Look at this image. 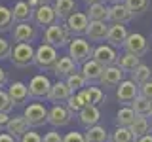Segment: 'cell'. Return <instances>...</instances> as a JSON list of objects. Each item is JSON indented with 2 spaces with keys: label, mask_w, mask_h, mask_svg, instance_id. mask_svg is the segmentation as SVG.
<instances>
[{
  "label": "cell",
  "mask_w": 152,
  "mask_h": 142,
  "mask_svg": "<svg viewBox=\"0 0 152 142\" xmlns=\"http://www.w3.org/2000/svg\"><path fill=\"white\" fill-rule=\"evenodd\" d=\"M127 28L126 25H108V32H107V42L110 47H124V42L127 38Z\"/></svg>",
  "instance_id": "cell-15"
},
{
  "label": "cell",
  "mask_w": 152,
  "mask_h": 142,
  "mask_svg": "<svg viewBox=\"0 0 152 142\" xmlns=\"http://www.w3.org/2000/svg\"><path fill=\"white\" fill-rule=\"evenodd\" d=\"M139 95L145 97V99H148V101H152V82H146V83L139 85Z\"/></svg>",
  "instance_id": "cell-43"
},
{
  "label": "cell",
  "mask_w": 152,
  "mask_h": 142,
  "mask_svg": "<svg viewBox=\"0 0 152 142\" xmlns=\"http://www.w3.org/2000/svg\"><path fill=\"white\" fill-rule=\"evenodd\" d=\"M28 8H31V9H36L38 6H40V2H38V0H28Z\"/></svg>",
  "instance_id": "cell-49"
},
{
  "label": "cell",
  "mask_w": 152,
  "mask_h": 142,
  "mask_svg": "<svg viewBox=\"0 0 152 142\" xmlns=\"http://www.w3.org/2000/svg\"><path fill=\"white\" fill-rule=\"evenodd\" d=\"M36 36H38L36 27H32L31 23H17L12 28V38L17 44H31Z\"/></svg>",
  "instance_id": "cell-10"
},
{
  "label": "cell",
  "mask_w": 152,
  "mask_h": 142,
  "mask_svg": "<svg viewBox=\"0 0 152 142\" xmlns=\"http://www.w3.org/2000/svg\"><path fill=\"white\" fill-rule=\"evenodd\" d=\"M148 40H146L142 34H139V32H131V34H127L126 42H124V49H126V53H131L135 57H141L148 53Z\"/></svg>",
  "instance_id": "cell-6"
},
{
  "label": "cell",
  "mask_w": 152,
  "mask_h": 142,
  "mask_svg": "<svg viewBox=\"0 0 152 142\" xmlns=\"http://www.w3.org/2000/svg\"><path fill=\"white\" fill-rule=\"evenodd\" d=\"M131 82L137 83V85H142V83H146V82H152V68L141 63L131 72Z\"/></svg>",
  "instance_id": "cell-29"
},
{
  "label": "cell",
  "mask_w": 152,
  "mask_h": 142,
  "mask_svg": "<svg viewBox=\"0 0 152 142\" xmlns=\"http://www.w3.org/2000/svg\"><path fill=\"white\" fill-rule=\"evenodd\" d=\"M0 133H2V129H0Z\"/></svg>",
  "instance_id": "cell-54"
},
{
  "label": "cell",
  "mask_w": 152,
  "mask_h": 142,
  "mask_svg": "<svg viewBox=\"0 0 152 142\" xmlns=\"http://www.w3.org/2000/svg\"><path fill=\"white\" fill-rule=\"evenodd\" d=\"M69 42H70V32H69V28L65 25H61L59 21L53 23V25H50L44 30V44L55 47V49L69 46Z\"/></svg>",
  "instance_id": "cell-1"
},
{
  "label": "cell",
  "mask_w": 152,
  "mask_h": 142,
  "mask_svg": "<svg viewBox=\"0 0 152 142\" xmlns=\"http://www.w3.org/2000/svg\"><path fill=\"white\" fill-rule=\"evenodd\" d=\"M51 72H53L57 78H65L66 80L70 74L76 72V64H74V61L70 59L69 55H66V57H59L57 63L53 64V68H51Z\"/></svg>",
  "instance_id": "cell-22"
},
{
  "label": "cell",
  "mask_w": 152,
  "mask_h": 142,
  "mask_svg": "<svg viewBox=\"0 0 152 142\" xmlns=\"http://www.w3.org/2000/svg\"><path fill=\"white\" fill-rule=\"evenodd\" d=\"M126 8L129 9V13L133 17L135 15H142L148 9V0H124Z\"/></svg>",
  "instance_id": "cell-35"
},
{
  "label": "cell",
  "mask_w": 152,
  "mask_h": 142,
  "mask_svg": "<svg viewBox=\"0 0 152 142\" xmlns=\"http://www.w3.org/2000/svg\"><path fill=\"white\" fill-rule=\"evenodd\" d=\"M10 114H4V112H0V129H4V127H6V123L10 121Z\"/></svg>",
  "instance_id": "cell-45"
},
{
  "label": "cell",
  "mask_w": 152,
  "mask_h": 142,
  "mask_svg": "<svg viewBox=\"0 0 152 142\" xmlns=\"http://www.w3.org/2000/svg\"><path fill=\"white\" fill-rule=\"evenodd\" d=\"M139 97V85L133 83L131 80H122L120 85L116 89V99L122 104H131L135 99Z\"/></svg>",
  "instance_id": "cell-11"
},
{
  "label": "cell",
  "mask_w": 152,
  "mask_h": 142,
  "mask_svg": "<svg viewBox=\"0 0 152 142\" xmlns=\"http://www.w3.org/2000/svg\"><path fill=\"white\" fill-rule=\"evenodd\" d=\"M0 142H17V138H13L8 133H0Z\"/></svg>",
  "instance_id": "cell-46"
},
{
  "label": "cell",
  "mask_w": 152,
  "mask_h": 142,
  "mask_svg": "<svg viewBox=\"0 0 152 142\" xmlns=\"http://www.w3.org/2000/svg\"><path fill=\"white\" fill-rule=\"evenodd\" d=\"M86 2L89 6V4H104V0H86Z\"/></svg>",
  "instance_id": "cell-50"
},
{
  "label": "cell",
  "mask_w": 152,
  "mask_h": 142,
  "mask_svg": "<svg viewBox=\"0 0 152 142\" xmlns=\"http://www.w3.org/2000/svg\"><path fill=\"white\" fill-rule=\"evenodd\" d=\"M12 110H13V102L10 101V97H8V91L0 89V112H4V114H10Z\"/></svg>",
  "instance_id": "cell-39"
},
{
  "label": "cell",
  "mask_w": 152,
  "mask_h": 142,
  "mask_svg": "<svg viewBox=\"0 0 152 142\" xmlns=\"http://www.w3.org/2000/svg\"><path fill=\"white\" fill-rule=\"evenodd\" d=\"M129 106H131V110L135 112V116L148 117L150 116V108H152V101H148V99H145V97H141V95H139V97H137Z\"/></svg>",
  "instance_id": "cell-30"
},
{
  "label": "cell",
  "mask_w": 152,
  "mask_h": 142,
  "mask_svg": "<svg viewBox=\"0 0 152 142\" xmlns=\"http://www.w3.org/2000/svg\"><path fill=\"white\" fill-rule=\"evenodd\" d=\"M70 95H72V93H70L69 87H66L65 80H57L55 83H51L50 93H48V99H50L51 102H55V104H61V102H66V101H69Z\"/></svg>",
  "instance_id": "cell-18"
},
{
  "label": "cell",
  "mask_w": 152,
  "mask_h": 142,
  "mask_svg": "<svg viewBox=\"0 0 152 142\" xmlns=\"http://www.w3.org/2000/svg\"><path fill=\"white\" fill-rule=\"evenodd\" d=\"M8 97L10 101L13 102V106H19V104H25L28 101V89L23 82H13L8 87Z\"/></svg>",
  "instance_id": "cell-21"
},
{
  "label": "cell",
  "mask_w": 152,
  "mask_h": 142,
  "mask_svg": "<svg viewBox=\"0 0 152 142\" xmlns=\"http://www.w3.org/2000/svg\"><path fill=\"white\" fill-rule=\"evenodd\" d=\"M107 19L108 21H112V25H126V23H129L133 15L129 13V9L126 8V4H112L110 8H108L107 12Z\"/></svg>",
  "instance_id": "cell-13"
},
{
  "label": "cell",
  "mask_w": 152,
  "mask_h": 142,
  "mask_svg": "<svg viewBox=\"0 0 152 142\" xmlns=\"http://www.w3.org/2000/svg\"><path fill=\"white\" fill-rule=\"evenodd\" d=\"M23 117L28 123V127H42L44 123H48V108L42 102H31L28 106H25Z\"/></svg>",
  "instance_id": "cell-5"
},
{
  "label": "cell",
  "mask_w": 152,
  "mask_h": 142,
  "mask_svg": "<svg viewBox=\"0 0 152 142\" xmlns=\"http://www.w3.org/2000/svg\"><path fill=\"white\" fill-rule=\"evenodd\" d=\"M135 142H152V133H146V135L139 136V138H135Z\"/></svg>",
  "instance_id": "cell-48"
},
{
  "label": "cell",
  "mask_w": 152,
  "mask_h": 142,
  "mask_svg": "<svg viewBox=\"0 0 152 142\" xmlns=\"http://www.w3.org/2000/svg\"><path fill=\"white\" fill-rule=\"evenodd\" d=\"M91 59L95 61V63H99L103 68H107V66L116 64L118 53H116V49H114V47H110L108 44H99L97 47H93Z\"/></svg>",
  "instance_id": "cell-9"
},
{
  "label": "cell",
  "mask_w": 152,
  "mask_h": 142,
  "mask_svg": "<svg viewBox=\"0 0 152 142\" xmlns=\"http://www.w3.org/2000/svg\"><path fill=\"white\" fill-rule=\"evenodd\" d=\"M135 112L131 110V106H122L116 114V127H129L135 121Z\"/></svg>",
  "instance_id": "cell-33"
},
{
  "label": "cell",
  "mask_w": 152,
  "mask_h": 142,
  "mask_svg": "<svg viewBox=\"0 0 152 142\" xmlns=\"http://www.w3.org/2000/svg\"><path fill=\"white\" fill-rule=\"evenodd\" d=\"M82 95V99L86 101V104H93V106H97L99 102H103L104 99V93L101 87H93V85H89V87H84L82 91H78Z\"/></svg>",
  "instance_id": "cell-27"
},
{
  "label": "cell",
  "mask_w": 152,
  "mask_h": 142,
  "mask_svg": "<svg viewBox=\"0 0 152 142\" xmlns=\"http://www.w3.org/2000/svg\"><path fill=\"white\" fill-rule=\"evenodd\" d=\"M122 80H124V72L116 64H112V66H107V68L103 70L99 83H101L103 87H118Z\"/></svg>",
  "instance_id": "cell-17"
},
{
  "label": "cell",
  "mask_w": 152,
  "mask_h": 142,
  "mask_svg": "<svg viewBox=\"0 0 152 142\" xmlns=\"http://www.w3.org/2000/svg\"><path fill=\"white\" fill-rule=\"evenodd\" d=\"M10 51H12V44L6 38H0V61L10 59Z\"/></svg>",
  "instance_id": "cell-41"
},
{
  "label": "cell",
  "mask_w": 152,
  "mask_h": 142,
  "mask_svg": "<svg viewBox=\"0 0 152 142\" xmlns=\"http://www.w3.org/2000/svg\"><path fill=\"white\" fill-rule=\"evenodd\" d=\"M103 70H104V68H103L99 63H95L93 59H89V61H86V63L82 64V70H80V74L84 76L86 82L95 83V82H99V80H101Z\"/></svg>",
  "instance_id": "cell-23"
},
{
  "label": "cell",
  "mask_w": 152,
  "mask_h": 142,
  "mask_svg": "<svg viewBox=\"0 0 152 142\" xmlns=\"http://www.w3.org/2000/svg\"><path fill=\"white\" fill-rule=\"evenodd\" d=\"M42 142H63V136L59 135L57 131H50L42 136Z\"/></svg>",
  "instance_id": "cell-44"
},
{
  "label": "cell",
  "mask_w": 152,
  "mask_h": 142,
  "mask_svg": "<svg viewBox=\"0 0 152 142\" xmlns=\"http://www.w3.org/2000/svg\"><path fill=\"white\" fill-rule=\"evenodd\" d=\"M40 4H50V2H53V0H38Z\"/></svg>",
  "instance_id": "cell-51"
},
{
  "label": "cell",
  "mask_w": 152,
  "mask_h": 142,
  "mask_svg": "<svg viewBox=\"0 0 152 142\" xmlns=\"http://www.w3.org/2000/svg\"><path fill=\"white\" fill-rule=\"evenodd\" d=\"M88 17H86V13L82 12H74L72 15H70L69 19L65 21V27L69 28V32L70 34H76V36H80V34H84L86 32V28H88Z\"/></svg>",
  "instance_id": "cell-16"
},
{
  "label": "cell",
  "mask_w": 152,
  "mask_h": 142,
  "mask_svg": "<svg viewBox=\"0 0 152 142\" xmlns=\"http://www.w3.org/2000/svg\"><path fill=\"white\" fill-rule=\"evenodd\" d=\"M51 82L50 78L44 74H38L28 82L27 89H28V97L31 99H48V93H50Z\"/></svg>",
  "instance_id": "cell-8"
},
{
  "label": "cell",
  "mask_w": 152,
  "mask_h": 142,
  "mask_svg": "<svg viewBox=\"0 0 152 142\" xmlns=\"http://www.w3.org/2000/svg\"><path fill=\"white\" fill-rule=\"evenodd\" d=\"M65 106L69 108L72 114H78L86 106V101L82 99V95H80V93H74V95H70V97H69V101H66Z\"/></svg>",
  "instance_id": "cell-38"
},
{
  "label": "cell",
  "mask_w": 152,
  "mask_h": 142,
  "mask_svg": "<svg viewBox=\"0 0 152 142\" xmlns=\"http://www.w3.org/2000/svg\"><path fill=\"white\" fill-rule=\"evenodd\" d=\"M17 142H42V135L36 131H27L23 136H19Z\"/></svg>",
  "instance_id": "cell-40"
},
{
  "label": "cell",
  "mask_w": 152,
  "mask_h": 142,
  "mask_svg": "<svg viewBox=\"0 0 152 142\" xmlns=\"http://www.w3.org/2000/svg\"><path fill=\"white\" fill-rule=\"evenodd\" d=\"M4 129H6V133L12 135L13 138H19V136H23L28 131V123L25 121L23 116H13V117H10V121L6 123Z\"/></svg>",
  "instance_id": "cell-24"
},
{
  "label": "cell",
  "mask_w": 152,
  "mask_h": 142,
  "mask_svg": "<svg viewBox=\"0 0 152 142\" xmlns=\"http://www.w3.org/2000/svg\"><path fill=\"white\" fill-rule=\"evenodd\" d=\"M108 140L110 142H135L131 131L127 127H116L112 135H108Z\"/></svg>",
  "instance_id": "cell-36"
},
{
  "label": "cell",
  "mask_w": 152,
  "mask_h": 142,
  "mask_svg": "<svg viewBox=\"0 0 152 142\" xmlns=\"http://www.w3.org/2000/svg\"><path fill=\"white\" fill-rule=\"evenodd\" d=\"M6 83H8V72L4 68H0V87H4Z\"/></svg>",
  "instance_id": "cell-47"
},
{
  "label": "cell",
  "mask_w": 152,
  "mask_h": 142,
  "mask_svg": "<svg viewBox=\"0 0 152 142\" xmlns=\"http://www.w3.org/2000/svg\"><path fill=\"white\" fill-rule=\"evenodd\" d=\"M10 59H12L13 66H17V68H27V66H31L32 61H34V47L31 44H15V46H12Z\"/></svg>",
  "instance_id": "cell-4"
},
{
  "label": "cell",
  "mask_w": 152,
  "mask_h": 142,
  "mask_svg": "<svg viewBox=\"0 0 152 142\" xmlns=\"http://www.w3.org/2000/svg\"><path fill=\"white\" fill-rule=\"evenodd\" d=\"M63 142H86V140H84V135H82V133L70 131V133H66V135L63 136Z\"/></svg>",
  "instance_id": "cell-42"
},
{
  "label": "cell",
  "mask_w": 152,
  "mask_h": 142,
  "mask_svg": "<svg viewBox=\"0 0 152 142\" xmlns=\"http://www.w3.org/2000/svg\"><path fill=\"white\" fill-rule=\"evenodd\" d=\"M107 12L108 8L104 4H89L86 17H88V21H107Z\"/></svg>",
  "instance_id": "cell-32"
},
{
  "label": "cell",
  "mask_w": 152,
  "mask_h": 142,
  "mask_svg": "<svg viewBox=\"0 0 152 142\" xmlns=\"http://www.w3.org/2000/svg\"><path fill=\"white\" fill-rule=\"evenodd\" d=\"M150 117H152V108H150Z\"/></svg>",
  "instance_id": "cell-53"
},
{
  "label": "cell",
  "mask_w": 152,
  "mask_h": 142,
  "mask_svg": "<svg viewBox=\"0 0 152 142\" xmlns=\"http://www.w3.org/2000/svg\"><path fill=\"white\" fill-rule=\"evenodd\" d=\"M78 120L86 129L93 127V125H99V121H101V110L97 106H93V104H86L82 110L78 112Z\"/></svg>",
  "instance_id": "cell-14"
},
{
  "label": "cell",
  "mask_w": 152,
  "mask_h": 142,
  "mask_svg": "<svg viewBox=\"0 0 152 142\" xmlns=\"http://www.w3.org/2000/svg\"><path fill=\"white\" fill-rule=\"evenodd\" d=\"M57 59H59V55H57L55 47H51L48 44H42V46H38L34 49V61H32V64H36L38 70L46 72V70L53 68V64L57 63Z\"/></svg>",
  "instance_id": "cell-2"
},
{
  "label": "cell",
  "mask_w": 152,
  "mask_h": 142,
  "mask_svg": "<svg viewBox=\"0 0 152 142\" xmlns=\"http://www.w3.org/2000/svg\"><path fill=\"white\" fill-rule=\"evenodd\" d=\"M51 8H53L57 21H66L76 12V2L74 0H53Z\"/></svg>",
  "instance_id": "cell-20"
},
{
  "label": "cell",
  "mask_w": 152,
  "mask_h": 142,
  "mask_svg": "<svg viewBox=\"0 0 152 142\" xmlns=\"http://www.w3.org/2000/svg\"><path fill=\"white\" fill-rule=\"evenodd\" d=\"M86 142H108V131L103 125H93L88 127V131L84 133Z\"/></svg>",
  "instance_id": "cell-28"
},
{
  "label": "cell",
  "mask_w": 152,
  "mask_h": 142,
  "mask_svg": "<svg viewBox=\"0 0 152 142\" xmlns=\"http://www.w3.org/2000/svg\"><path fill=\"white\" fill-rule=\"evenodd\" d=\"M65 83H66V87L70 89V93H72V95H74V93H78V91H82L84 87H88V82L84 80V76L80 74L78 70H76L74 74H70L69 78L65 80Z\"/></svg>",
  "instance_id": "cell-34"
},
{
  "label": "cell",
  "mask_w": 152,
  "mask_h": 142,
  "mask_svg": "<svg viewBox=\"0 0 152 142\" xmlns=\"http://www.w3.org/2000/svg\"><path fill=\"white\" fill-rule=\"evenodd\" d=\"M139 64H141V59H139V57H135V55H131V53H124V55H120L116 59V66L122 70L124 74H126V72L131 74Z\"/></svg>",
  "instance_id": "cell-26"
},
{
  "label": "cell",
  "mask_w": 152,
  "mask_h": 142,
  "mask_svg": "<svg viewBox=\"0 0 152 142\" xmlns=\"http://www.w3.org/2000/svg\"><path fill=\"white\" fill-rule=\"evenodd\" d=\"M12 17H13V23H28L32 19V9L28 8L27 2L19 0L15 6L12 8Z\"/></svg>",
  "instance_id": "cell-25"
},
{
  "label": "cell",
  "mask_w": 152,
  "mask_h": 142,
  "mask_svg": "<svg viewBox=\"0 0 152 142\" xmlns=\"http://www.w3.org/2000/svg\"><path fill=\"white\" fill-rule=\"evenodd\" d=\"M32 19H34V23L38 27H50L57 23V17L53 13V8L50 6V4H40L36 9H32Z\"/></svg>",
  "instance_id": "cell-12"
},
{
  "label": "cell",
  "mask_w": 152,
  "mask_h": 142,
  "mask_svg": "<svg viewBox=\"0 0 152 142\" xmlns=\"http://www.w3.org/2000/svg\"><path fill=\"white\" fill-rule=\"evenodd\" d=\"M127 129L131 131V135H133V138H139V136L142 135H146V133L150 131V121H148V117H141V116H137L135 117V121L131 123Z\"/></svg>",
  "instance_id": "cell-31"
},
{
  "label": "cell",
  "mask_w": 152,
  "mask_h": 142,
  "mask_svg": "<svg viewBox=\"0 0 152 142\" xmlns=\"http://www.w3.org/2000/svg\"><path fill=\"white\" fill-rule=\"evenodd\" d=\"M12 25H13L12 9L0 4V32H6V30H10V28H12Z\"/></svg>",
  "instance_id": "cell-37"
},
{
  "label": "cell",
  "mask_w": 152,
  "mask_h": 142,
  "mask_svg": "<svg viewBox=\"0 0 152 142\" xmlns=\"http://www.w3.org/2000/svg\"><path fill=\"white\" fill-rule=\"evenodd\" d=\"M107 32H108V25L104 21H89L84 34L91 42H104L107 40Z\"/></svg>",
  "instance_id": "cell-19"
},
{
  "label": "cell",
  "mask_w": 152,
  "mask_h": 142,
  "mask_svg": "<svg viewBox=\"0 0 152 142\" xmlns=\"http://www.w3.org/2000/svg\"><path fill=\"white\" fill-rule=\"evenodd\" d=\"M74 114L65 106V104H53V106L48 110V123L51 127H66L72 121Z\"/></svg>",
  "instance_id": "cell-7"
},
{
  "label": "cell",
  "mask_w": 152,
  "mask_h": 142,
  "mask_svg": "<svg viewBox=\"0 0 152 142\" xmlns=\"http://www.w3.org/2000/svg\"><path fill=\"white\" fill-rule=\"evenodd\" d=\"M91 53H93V47L84 38H74V40L69 42V57L74 61L76 66L84 64L86 61H89L91 59Z\"/></svg>",
  "instance_id": "cell-3"
},
{
  "label": "cell",
  "mask_w": 152,
  "mask_h": 142,
  "mask_svg": "<svg viewBox=\"0 0 152 142\" xmlns=\"http://www.w3.org/2000/svg\"><path fill=\"white\" fill-rule=\"evenodd\" d=\"M110 2H112V4H122L124 0H110Z\"/></svg>",
  "instance_id": "cell-52"
}]
</instances>
